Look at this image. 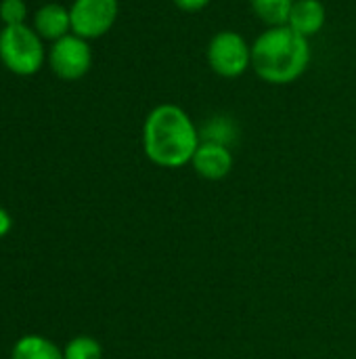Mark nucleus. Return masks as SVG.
I'll list each match as a JSON object with an SVG mask.
<instances>
[{"instance_id": "obj_10", "label": "nucleus", "mask_w": 356, "mask_h": 359, "mask_svg": "<svg viewBox=\"0 0 356 359\" xmlns=\"http://www.w3.org/2000/svg\"><path fill=\"white\" fill-rule=\"evenodd\" d=\"M10 359H65L63 351L40 334L21 337L10 351Z\"/></svg>"}, {"instance_id": "obj_5", "label": "nucleus", "mask_w": 356, "mask_h": 359, "mask_svg": "<svg viewBox=\"0 0 356 359\" xmlns=\"http://www.w3.org/2000/svg\"><path fill=\"white\" fill-rule=\"evenodd\" d=\"M120 13L118 0H76L69 8L71 15V29L76 36L88 40V38H101L105 36Z\"/></svg>"}, {"instance_id": "obj_4", "label": "nucleus", "mask_w": 356, "mask_h": 359, "mask_svg": "<svg viewBox=\"0 0 356 359\" xmlns=\"http://www.w3.org/2000/svg\"><path fill=\"white\" fill-rule=\"evenodd\" d=\"M210 69L220 78H239L252 67V44L233 29L214 34L206 48Z\"/></svg>"}, {"instance_id": "obj_14", "label": "nucleus", "mask_w": 356, "mask_h": 359, "mask_svg": "<svg viewBox=\"0 0 356 359\" xmlns=\"http://www.w3.org/2000/svg\"><path fill=\"white\" fill-rule=\"evenodd\" d=\"M25 15H27V6L23 0H2L0 17L6 25H23Z\"/></svg>"}, {"instance_id": "obj_7", "label": "nucleus", "mask_w": 356, "mask_h": 359, "mask_svg": "<svg viewBox=\"0 0 356 359\" xmlns=\"http://www.w3.org/2000/svg\"><path fill=\"white\" fill-rule=\"evenodd\" d=\"M191 166L195 168V172L201 179L220 181L233 170L231 147L220 145V143H212V141H201L193 160H191Z\"/></svg>"}, {"instance_id": "obj_12", "label": "nucleus", "mask_w": 356, "mask_h": 359, "mask_svg": "<svg viewBox=\"0 0 356 359\" xmlns=\"http://www.w3.org/2000/svg\"><path fill=\"white\" fill-rule=\"evenodd\" d=\"M235 124L233 120H229L227 116H216L212 120L206 122V126L199 130L201 135V141H212V143H220V145H231L233 139H235Z\"/></svg>"}, {"instance_id": "obj_13", "label": "nucleus", "mask_w": 356, "mask_h": 359, "mask_svg": "<svg viewBox=\"0 0 356 359\" xmlns=\"http://www.w3.org/2000/svg\"><path fill=\"white\" fill-rule=\"evenodd\" d=\"M65 359H103V349L97 339L92 337H76L71 339L65 349H63Z\"/></svg>"}, {"instance_id": "obj_15", "label": "nucleus", "mask_w": 356, "mask_h": 359, "mask_svg": "<svg viewBox=\"0 0 356 359\" xmlns=\"http://www.w3.org/2000/svg\"><path fill=\"white\" fill-rule=\"evenodd\" d=\"M174 6L183 13H199L204 11L212 0H172Z\"/></svg>"}, {"instance_id": "obj_1", "label": "nucleus", "mask_w": 356, "mask_h": 359, "mask_svg": "<svg viewBox=\"0 0 356 359\" xmlns=\"http://www.w3.org/2000/svg\"><path fill=\"white\" fill-rule=\"evenodd\" d=\"M199 143V128L180 105L162 103L147 114L143 124V149L155 166L180 168L191 164Z\"/></svg>"}, {"instance_id": "obj_9", "label": "nucleus", "mask_w": 356, "mask_h": 359, "mask_svg": "<svg viewBox=\"0 0 356 359\" xmlns=\"http://www.w3.org/2000/svg\"><path fill=\"white\" fill-rule=\"evenodd\" d=\"M71 27V15L61 4H46L36 13V32L46 40H59L67 36Z\"/></svg>"}, {"instance_id": "obj_6", "label": "nucleus", "mask_w": 356, "mask_h": 359, "mask_svg": "<svg viewBox=\"0 0 356 359\" xmlns=\"http://www.w3.org/2000/svg\"><path fill=\"white\" fill-rule=\"evenodd\" d=\"M92 63L90 46L80 36H63L50 48V67L63 80H78L86 76Z\"/></svg>"}, {"instance_id": "obj_3", "label": "nucleus", "mask_w": 356, "mask_h": 359, "mask_svg": "<svg viewBox=\"0 0 356 359\" xmlns=\"http://www.w3.org/2000/svg\"><path fill=\"white\" fill-rule=\"evenodd\" d=\"M0 59L19 76L36 74L44 61L40 36L25 25H6L0 32Z\"/></svg>"}, {"instance_id": "obj_16", "label": "nucleus", "mask_w": 356, "mask_h": 359, "mask_svg": "<svg viewBox=\"0 0 356 359\" xmlns=\"http://www.w3.org/2000/svg\"><path fill=\"white\" fill-rule=\"evenodd\" d=\"M10 227H13V219H10V215H8L4 208H0V238H4V236L10 231Z\"/></svg>"}, {"instance_id": "obj_11", "label": "nucleus", "mask_w": 356, "mask_h": 359, "mask_svg": "<svg viewBox=\"0 0 356 359\" xmlns=\"http://www.w3.org/2000/svg\"><path fill=\"white\" fill-rule=\"evenodd\" d=\"M294 2L296 0H250V6L266 27H279L287 25Z\"/></svg>"}, {"instance_id": "obj_8", "label": "nucleus", "mask_w": 356, "mask_h": 359, "mask_svg": "<svg viewBox=\"0 0 356 359\" xmlns=\"http://www.w3.org/2000/svg\"><path fill=\"white\" fill-rule=\"evenodd\" d=\"M325 19H327V11L321 0H296L292 6V13H290L287 25L296 34L311 40L313 36H317L323 29Z\"/></svg>"}, {"instance_id": "obj_2", "label": "nucleus", "mask_w": 356, "mask_h": 359, "mask_svg": "<svg viewBox=\"0 0 356 359\" xmlns=\"http://www.w3.org/2000/svg\"><path fill=\"white\" fill-rule=\"evenodd\" d=\"M311 63V40L290 25L266 27L252 44V69L269 84L296 82Z\"/></svg>"}]
</instances>
